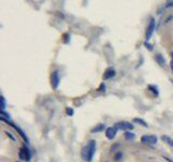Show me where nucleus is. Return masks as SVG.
<instances>
[{"label":"nucleus","instance_id":"6e6552de","mask_svg":"<svg viewBox=\"0 0 173 162\" xmlns=\"http://www.w3.org/2000/svg\"><path fill=\"white\" fill-rule=\"evenodd\" d=\"M115 75H116V71H115L114 68H108V69H106V71L104 72L103 79H104V80L111 79V78H113Z\"/></svg>","mask_w":173,"mask_h":162},{"label":"nucleus","instance_id":"b1692460","mask_svg":"<svg viewBox=\"0 0 173 162\" xmlns=\"http://www.w3.org/2000/svg\"><path fill=\"white\" fill-rule=\"evenodd\" d=\"M118 147H119V145L118 144H116V145H115V146H113V147H111V151H114V150L115 149H116V148H118Z\"/></svg>","mask_w":173,"mask_h":162},{"label":"nucleus","instance_id":"7ed1b4c3","mask_svg":"<svg viewBox=\"0 0 173 162\" xmlns=\"http://www.w3.org/2000/svg\"><path fill=\"white\" fill-rule=\"evenodd\" d=\"M156 28V22H155V18H150V22H149V25H148L147 29H146V40L148 41V39L152 37V33L155 30Z\"/></svg>","mask_w":173,"mask_h":162},{"label":"nucleus","instance_id":"dca6fc26","mask_svg":"<svg viewBox=\"0 0 173 162\" xmlns=\"http://www.w3.org/2000/svg\"><path fill=\"white\" fill-rule=\"evenodd\" d=\"M5 98L1 96V110H5Z\"/></svg>","mask_w":173,"mask_h":162},{"label":"nucleus","instance_id":"39448f33","mask_svg":"<svg viewBox=\"0 0 173 162\" xmlns=\"http://www.w3.org/2000/svg\"><path fill=\"white\" fill-rule=\"evenodd\" d=\"M59 71L55 70V71L52 72L51 75V85L52 87L56 90L57 87H59Z\"/></svg>","mask_w":173,"mask_h":162},{"label":"nucleus","instance_id":"412c9836","mask_svg":"<svg viewBox=\"0 0 173 162\" xmlns=\"http://www.w3.org/2000/svg\"><path fill=\"white\" fill-rule=\"evenodd\" d=\"M5 134H7V135H8V136H9V137H10V138H11V139H12V141H15V137L13 136L12 134H11V133H9V132H5Z\"/></svg>","mask_w":173,"mask_h":162},{"label":"nucleus","instance_id":"6ab92c4d","mask_svg":"<svg viewBox=\"0 0 173 162\" xmlns=\"http://www.w3.org/2000/svg\"><path fill=\"white\" fill-rule=\"evenodd\" d=\"M1 117H2V118H10V115H9V113H5V110H1Z\"/></svg>","mask_w":173,"mask_h":162},{"label":"nucleus","instance_id":"f8f14e48","mask_svg":"<svg viewBox=\"0 0 173 162\" xmlns=\"http://www.w3.org/2000/svg\"><path fill=\"white\" fill-rule=\"evenodd\" d=\"M13 126H14L16 131H18V133H20V135H21V136L23 137V139L26 141V144H29V141H28V138H27V136H26V135H25V133H24V132L22 131V130L20 129V128H18V126H15V125H13Z\"/></svg>","mask_w":173,"mask_h":162},{"label":"nucleus","instance_id":"f03ea898","mask_svg":"<svg viewBox=\"0 0 173 162\" xmlns=\"http://www.w3.org/2000/svg\"><path fill=\"white\" fill-rule=\"evenodd\" d=\"M157 136H155V135H144V136H142V138H141V141H142L143 144H147V145H155L157 144Z\"/></svg>","mask_w":173,"mask_h":162},{"label":"nucleus","instance_id":"4be33fe9","mask_svg":"<svg viewBox=\"0 0 173 162\" xmlns=\"http://www.w3.org/2000/svg\"><path fill=\"white\" fill-rule=\"evenodd\" d=\"M172 7H173V1H169L167 3V5H165V8H172Z\"/></svg>","mask_w":173,"mask_h":162},{"label":"nucleus","instance_id":"9d476101","mask_svg":"<svg viewBox=\"0 0 173 162\" xmlns=\"http://www.w3.org/2000/svg\"><path fill=\"white\" fill-rule=\"evenodd\" d=\"M161 139H162L165 143H167L169 146L173 147V139L171 138L170 136H168V135H162V136H161Z\"/></svg>","mask_w":173,"mask_h":162},{"label":"nucleus","instance_id":"aec40b11","mask_svg":"<svg viewBox=\"0 0 173 162\" xmlns=\"http://www.w3.org/2000/svg\"><path fill=\"white\" fill-rule=\"evenodd\" d=\"M66 113H67V115H69V116H72V115H74V110L69 107L66 108Z\"/></svg>","mask_w":173,"mask_h":162},{"label":"nucleus","instance_id":"9b49d317","mask_svg":"<svg viewBox=\"0 0 173 162\" xmlns=\"http://www.w3.org/2000/svg\"><path fill=\"white\" fill-rule=\"evenodd\" d=\"M104 129H105V124L101 123V124H98V125H96L95 128H93V129L91 130V133H98V132L103 131Z\"/></svg>","mask_w":173,"mask_h":162},{"label":"nucleus","instance_id":"4468645a","mask_svg":"<svg viewBox=\"0 0 173 162\" xmlns=\"http://www.w3.org/2000/svg\"><path fill=\"white\" fill-rule=\"evenodd\" d=\"M124 138L126 139H134L135 138V134L132 133V132L127 131L124 133Z\"/></svg>","mask_w":173,"mask_h":162},{"label":"nucleus","instance_id":"5701e85b","mask_svg":"<svg viewBox=\"0 0 173 162\" xmlns=\"http://www.w3.org/2000/svg\"><path fill=\"white\" fill-rule=\"evenodd\" d=\"M98 91H101V92H103V91H105V84L104 83H102L101 87H100V89H98Z\"/></svg>","mask_w":173,"mask_h":162},{"label":"nucleus","instance_id":"20e7f679","mask_svg":"<svg viewBox=\"0 0 173 162\" xmlns=\"http://www.w3.org/2000/svg\"><path fill=\"white\" fill-rule=\"evenodd\" d=\"M18 156H20V159L29 161V159H30V157H31V154H30V151H29V149L27 148V147H23V148L20 149Z\"/></svg>","mask_w":173,"mask_h":162},{"label":"nucleus","instance_id":"bb28decb","mask_svg":"<svg viewBox=\"0 0 173 162\" xmlns=\"http://www.w3.org/2000/svg\"><path fill=\"white\" fill-rule=\"evenodd\" d=\"M18 162H20V161H18Z\"/></svg>","mask_w":173,"mask_h":162},{"label":"nucleus","instance_id":"ddd939ff","mask_svg":"<svg viewBox=\"0 0 173 162\" xmlns=\"http://www.w3.org/2000/svg\"><path fill=\"white\" fill-rule=\"evenodd\" d=\"M133 122H135V123H139V124H141L142 126H144V128H147L148 126V124L145 122L143 119H141V118H134L133 119Z\"/></svg>","mask_w":173,"mask_h":162},{"label":"nucleus","instance_id":"a878e982","mask_svg":"<svg viewBox=\"0 0 173 162\" xmlns=\"http://www.w3.org/2000/svg\"><path fill=\"white\" fill-rule=\"evenodd\" d=\"M171 56H172V61H173V53H172V54H171Z\"/></svg>","mask_w":173,"mask_h":162},{"label":"nucleus","instance_id":"393cba45","mask_svg":"<svg viewBox=\"0 0 173 162\" xmlns=\"http://www.w3.org/2000/svg\"><path fill=\"white\" fill-rule=\"evenodd\" d=\"M171 69H172V71H173V61L171 62Z\"/></svg>","mask_w":173,"mask_h":162},{"label":"nucleus","instance_id":"1a4fd4ad","mask_svg":"<svg viewBox=\"0 0 173 162\" xmlns=\"http://www.w3.org/2000/svg\"><path fill=\"white\" fill-rule=\"evenodd\" d=\"M155 59H156V62L160 65V66L163 67L165 65V57L161 55V54H156V55H155Z\"/></svg>","mask_w":173,"mask_h":162},{"label":"nucleus","instance_id":"f257e3e1","mask_svg":"<svg viewBox=\"0 0 173 162\" xmlns=\"http://www.w3.org/2000/svg\"><path fill=\"white\" fill-rule=\"evenodd\" d=\"M95 149H96V141L94 139H91L89 141V144L85 147H83L82 150H81V157H82V159L87 162H91L93 159V156L95 154Z\"/></svg>","mask_w":173,"mask_h":162},{"label":"nucleus","instance_id":"a211bd4d","mask_svg":"<svg viewBox=\"0 0 173 162\" xmlns=\"http://www.w3.org/2000/svg\"><path fill=\"white\" fill-rule=\"evenodd\" d=\"M121 158H122V152L121 151H118V154L115 156V160H116V161H119V160L121 159Z\"/></svg>","mask_w":173,"mask_h":162},{"label":"nucleus","instance_id":"0eeeda50","mask_svg":"<svg viewBox=\"0 0 173 162\" xmlns=\"http://www.w3.org/2000/svg\"><path fill=\"white\" fill-rule=\"evenodd\" d=\"M116 133H117V126H111V128H107L106 129V137L108 139H113L115 136H116Z\"/></svg>","mask_w":173,"mask_h":162},{"label":"nucleus","instance_id":"f3484780","mask_svg":"<svg viewBox=\"0 0 173 162\" xmlns=\"http://www.w3.org/2000/svg\"><path fill=\"white\" fill-rule=\"evenodd\" d=\"M144 46H146V48H147V49L149 50V51H152V46L149 43V42L147 41V40H146V41L144 42Z\"/></svg>","mask_w":173,"mask_h":162},{"label":"nucleus","instance_id":"423d86ee","mask_svg":"<svg viewBox=\"0 0 173 162\" xmlns=\"http://www.w3.org/2000/svg\"><path fill=\"white\" fill-rule=\"evenodd\" d=\"M116 125H117V128H119L120 130H123V131H128V130L133 129V125H132V123L127 122V121H121V122H118Z\"/></svg>","mask_w":173,"mask_h":162},{"label":"nucleus","instance_id":"2eb2a0df","mask_svg":"<svg viewBox=\"0 0 173 162\" xmlns=\"http://www.w3.org/2000/svg\"><path fill=\"white\" fill-rule=\"evenodd\" d=\"M148 89H149V90H152V93H154V94H156V95H158V94H159V91H158V87H155V85H149V87H148Z\"/></svg>","mask_w":173,"mask_h":162}]
</instances>
